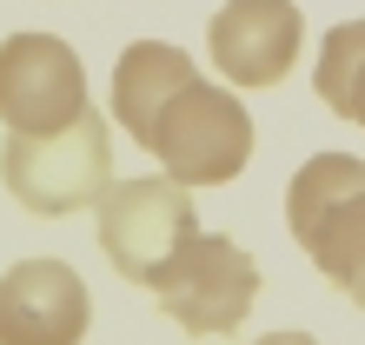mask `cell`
Listing matches in <instances>:
<instances>
[{
    "mask_svg": "<svg viewBox=\"0 0 365 345\" xmlns=\"http://www.w3.org/2000/svg\"><path fill=\"white\" fill-rule=\"evenodd\" d=\"M113 120L186 186H226L252 160V113L232 86L200 80L186 47L133 40L113 67Z\"/></svg>",
    "mask_w": 365,
    "mask_h": 345,
    "instance_id": "1",
    "label": "cell"
},
{
    "mask_svg": "<svg viewBox=\"0 0 365 345\" xmlns=\"http://www.w3.org/2000/svg\"><path fill=\"white\" fill-rule=\"evenodd\" d=\"M286 226L299 252L365 306V160L359 153H312L286 186Z\"/></svg>",
    "mask_w": 365,
    "mask_h": 345,
    "instance_id": "2",
    "label": "cell"
},
{
    "mask_svg": "<svg viewBox=\"0 0 365 345\" xmlns=\"http://www.w3.org/2000/svg\"><path fill=\"white\" fill-rule=\"evenodd\" d=\"M106 180H113V140H106V120L80 113L53 133H7L0 140V186L14 192V206L40 212V220H60V212L93 206Z\"/></svg>",
    "mask_w": 365,
    "mask_h": 345,
    "instance_id": "3",
    "label": "cell"
},
{
    "mask_svg": "<svg viewBox=\"0 0 365 345\" xmlns=\"http://www.w3.org/2000/svg\"><path fill=\"white\" fill-rule=\"evenodd\" d=\"M160 312L192 339H226L246 326L252 299H259V259L240 252L226 232H192V240L166 259V272L146 286Z\"/></svg>",
    "mask_w": 365,
    "mask_h": 345,
    "instance_id": "4",
    "label": "cell"
},
{
    "mask_svg": "<svg viewBox=\"0 0 365 345\" xmlns=\"http://www.w3.org/2000/svg\"><path fill=\"white\" fill-rule=\"evenodd\" d=\"M93 206H100V252L133 286H153L166 272V259L200 232L192 186L173 180V172H160V180H106Z\"/></svg>",
    "mask_w": 365,
    "mask_h": 345,
    "instance_id": "5",
    "label": "cell"
},
{
    "mask_svg": "<svg viewBox=\"0 0 365 345\" xmlns=\"http://www.w3.org/2000/svg\"><path fill=\"white\" fill-rule=\"evenodd\" d=\"M87 113V73L60 34H7L0 40V126L53 133Z\"/></svg>",
    "mask_w": 365,
    "mask_h": 345,
    "instance_id": "6",
    "label": "cell"
},
{
    "mask_svg": "<svg viewBox=\"0 0 365 345\" xmlns=\"http://www.w3.org/2000/svg\"><path fill=\"white\" fill-rule=\"evenodd\" d=\"M299 47H306V20L292 0H226L206 20V53L232 86H279L299 67Z\"/></svg>",
    "mask_w": 365,
    "mask_h": 345,
    "instance_id": "7",
    "label": "cell"
},
{
    "mask_svg": "<svg viewBox=\"0 0 365 345\" xmlns=\"http://www.w3.org/2000/svg\"><path fill=\"white\" fill-rule=\"evenodd\" d=\"M93 299L67 259H20L0 272V345H80Z\"/></svg>",
    "mask_w": 365,
    "mask_h": 345,
    "instance_id": "8",
    "label": "cell"
},
{
    "mask_svg": "<svg viewBox=\"0 0 365 345\" xmlns=\"http://www.w3.org/2000/svg\"><path fill=\"white\" fill-rule=\"evenodd\" d=\"M312 86H319V100H326L339 120L365 126V20H339V27L319 40Z\"/></svg>",
    "mask_w": 365,
    "mask_h": 345,
    "instance_id": "9",
    "label": "cell"
},
{
    "mask_svg": "<svg viewBox=\"0 0 365 345\" xmlns=\"http://www.w3.org/2000/svg\"><path fill=\"white\" fill-rule=\"evenodd\" d=\"M252 345H319V339H306V332H266V339H252Z\"/></svg>",
    "mask_w": 365,
    "mask_h": 345,
    "instance_id": "10",
    "label": "cell"
}]
</instances>
